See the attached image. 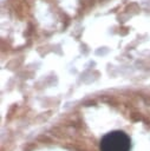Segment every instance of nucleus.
<instances>
[{
    "mask_svg": "<svg viewBox=\"0 0 150 151\" xmlns=\"http://www.w3.org/2000/svg\"><path fill=\"white\" fill-rule=\"evenodd\" d=\"M99 147L100 151H130V137L120 130L112 131L103 136Z\"/></svg>",
    "mask_w": 150,
    "mask_h": 151,
    "instance_id": "f257e3e1",
    "label": "nucleus"
}]
</instances>
